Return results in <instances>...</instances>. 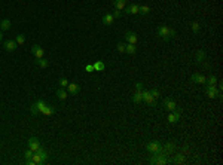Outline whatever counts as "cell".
Listing matches in <instances>:
<instances>
[{"label": "cell", "instance_id": "obj_1", "mask_svg": "<svg viewBox=\"0 0 223 165\" xmlns=\"http://www.w3.org/2000/svg\"><path fill=\"white\" fill-rule=\"evenodd\" d=\"M152 165H167L170 164V159L167 158V155H162V153H153V156L150 158L149 161Z\"/></svg>", "mask_w": 223, "mask_h": 165}, {"label": "cell", "instance_id": "obj_2", "mask_svg": "<svg viewBox=\"0 0 223 165\" xmlns=\"http://www.w3.org/2000/svg\"><path fill=\"white\" fill-rule=\"evenodd\" d=\"M205 92H207V97H208V98L220 97V91L216 88V85H208V86L205 88Z\"/></svg>", "mask_w": 223, "mask_h": 165}, {"label": "cell", "instance_id": "obj_3", "mask_svg": "<svg viewBox=\"0 0 223 165\" xmlns=\"http://www.w3.org/2000/svg\"><path fill=\"white\" fill-rule=\"evenodd\" d=\"M174 150H176V144L171 141V143H167L165 146H161V149H159L158 153H162V155H171Z\"/></svg>", "mask_w": 223, "mask_h": 165}, {"label": "cell", "instance_id": "obj_4", "mask_svg": "<svg viewBox=\"0 0 223 165\" xmlns=\"http://www.w3.org/2000/svg\"><path fill=\"white\" fill-rule=\"evenodd\" d=\"M161 141H149L147 146H146V150L150 152V153H158L159 149H161Z\"/></svg>", "mask_w": 223, "mask_h": 165}, {"label": "cell", "instance_id": "obj_5", "mask_svg": "<svg viewBox=\"0 0 223 165\" xmlns=\"http://www.w3.org/2000/svg\"><path fill=\"white\" fill-rule=\"evenodd\" d=\"M156 34H158L162 40H165V42L170 40V33H168V27H167V25H161V27L158 28Z\"/></svg>", "mask_w": 223, "mask_h": 165}, {"label": "cell", "instance_id": "obj_6", "mask_svg": "<svg viewBox=\"0 0 223 165\" xmlns=\"http://www.w3.org/2000/svg\"><path fill=\"white\" fill-rule=\"evenodd\" d=\"M180 116H181V112L178 110V109H176V110H173L170 115H168V118H167V121L170 122V124H176L178 119H180Z\"/></svg>", "mask_w": 223, "mask_h": 165}, {"label": "cell", "instance_id": "obj_7", "mask_svg": "<svg viewBox=\"0 0 223 165\" xmlns=\"http://www.w3.org/2000/svg\"><path fill=\"white\" fill-rule=\"evenodd\" d=\"M155 97L150 94V91H143V101L146 103V104H149V106H153L155 104Z\"/></svg>", "mask_w": 223, "mask_h": 165}, {"label": "cell", "instance_id": "obj_8", "mask_svg": "<svg viewBox=\"0 0 223 165\" xmlns=\"http://www.w3.org/2000/svg\"><path fill=\"white\" fill-rule=\"evenodd\" d=\"M164 109L173 112V110L177 109V103H176L174 100H171V98H165V100H164Z\"/></svg>", "mask_w": 223, "mask_h": 165}, {"label": "cell", "instance_id": "obj_9", "mask_svg": "<svg viewBox=\"0 0 223 165\" xmlns=\"http://www.w3.org/2000/svg\"><path fill=\"white\" fill-rule=\"evenodd\" d=\"M31 54L36 57V58H42L45 55V51L42 46H39V45H33L31 46Z\"/></svg>", "mask_w": 223, "mask_h": 165}, {"label": "cell", "instance_id": "obj_10", "mask_svg": "<svg viewBox=\"0 0 223 165\" xmlns=\"http://www.w3.org/2000/svg\"><path fill=\"white\" fill-rule=\"evenodd\" d=\"M3 46H4V49L7 51V52H13L15 49H16V46H18V43L15 40H12V39H9V40H4L3 43Z\"/></svg>", "mask_w": 223, "mask_h": 165}, {"label": "cell", "instance_id": "obj_11", "mask_svg": "<svg viewBox=\"0 0 223 165\" xmlns=\"http://www.w3.org/2000/svg\"><path fill=\"white\" fill-rule=\"evenodd\" d=\"M79 91H81V86H79L78 83L69 82V85H67V92H69V94H72V95H76Z\"/></svg>", "mask_w": 223, "mask_h": 165}, {"label": "cell", "instance_id": "obj_12", "mask_svg": "<svg viewBox=\"0 0 223 165\" xmlns=\"http://www.w3.org/2000/svg\"><path fill=\"white\" fill-rule=\"evenodd\" d=\"M39 147H40L39 140H37L36 137H30V138H28V149H31L33 152H36Z\"/></svg>", "mask_w": 223, "mask_h": 165}, {"label": "cell", "instance_id": "obj_13", "mask_svg": "<svg viewBox=\"0 0 223 165\" xmlns=\"http://www.w3.org/2000/svg\"><path fill=\"white\" fill-rule=\"evenodd\" d=\"M130 1H131V0H113V6H115V9L124 10V9H125V6H127Z\"/></svg>", "mask_w": 223, "mask_h": 165}, {"label": "cell", "instance_id": "obj_14", "mask_svg": "<svg viewBox=\"0 0 223 165\" xmlns=\"http://www.w3.org/2000/svg\"><path fill=\"white\" fill-rule=\"evenodd\" d=\"M125 12H127L128 15H135V13H138V4L130 3L128 6H125Z\"/></svg>", "mask_w": 223, "mask_h": 165}, {"label": "cell", "instance_id": "obj_15", "mask_svg": "<svg viewBox=\"0 0 223 165\" xmlns=\"http://www.w3.org/2000/svg\"><path fill=\"white\" fill-rule=\"evenodd\" d=\"M190 79H192V82H193V83H207V78H205V76H202V75H199V73L192 75V76H190Z\"/></svg>", "mask_w": 223, "mask_h": 165}, {"label": "cell", "instance_id": "obj_16", "mask_svg": "<svg viewBox=\"0 0 223 165\" xmlns=\"http://www.w3.org/2000/svg\"><path fill=\"white\" fill-rule=\"evenodd\" d=\"M125 40L128 42V43H137V40H138V37H137V34L134 33V31H127L125 33Z\"/></svg>", "mask_w": 223, "mask_h": 165}, {"label": "cell", "instance_id": "obj_17", "mask_svg": "<svg viewBox=\"0 0 223 165\" xmlns=\"http://www.w3.org/2000/svg\"><path fill=\"white\" fill-rule=\"evenodd\" d=\"M131 101L135 103V104L141 103V101H143V91H135L133 95H131Z\"/></svg>", "mask_w": 223, "mask_h": 165}, {"label": "cell", "instance_id": "obj_18", "mask_svg": "<svg viewBox=\"0 0 223 165\" xmlns=\"http://www.w3.org/2000/svg\"><path fill=\"white\" fill-rule=\"evenodd\" d=\"M184 161H186L184 153H177V155L173 156V159H171L170 162H173V164H184Z\"/></svg>", "mask_w": 223, "mask_h": 165}, {"label": "cell", "instance_id": "obj_19", "mask_svg": "<svg viewBox=\"0 0 223 165\" xmlns=\"http://www.w3.org/2000/svg\"><path fill=\"white\" fill-rule=\"evenodd\" d=\"M101 21H103V24H104V25H112V24L115 22V18H113V15H112V13H106V15L103 16V19H101Z\"/></svg>", "mask_w": 223, "mask_h": 165}, {"label": "cell", "instance_id": "obj_20", "mask_svg": "<svg viewBox=\"0 0 223 165\" xmlns=\"http://www.w3.org/2000/svg\"><path fill=\"white\" fill-rule=\"evenodd\" d=\"M204 60H205V51H204V49L196 51V54H195V61L199 64V63H202Z\"/></svg>", "mask_w": 223, "mask_h": 165}, {"label": "cell", "instance_id": "obj_21", "mask_svg": "<svg viewBox=\"0 0 223 165\" xmlns=\"http://www.w3.org/2000/svg\"><path fill=\"white\" fill-rule=\"evenodd\" d=\"M31 161H33V165H43L45 162L42 161V158H40V155L39 153H33V156H31Z\"/></svg>", "mask_w": 223, "mask_h": 165}, {"label": "cell", "instance_id": "obj_22", "mask_svg": "<svg viewBox=\"0 0 223 165\" xmlns=\"http://www.w3.org/2000/svg\"><path fill=\"white\" fill-rule=\"evenodd\" d=\"M57 97H58L60 100H66V98L69 97V92H67L64 88H60V89L57 91Z\"/></svg>", "mask_w": 223, "mask_h": 165}, {"label": "cell", "instance_id": "obj_23", "mask_svg": "<svg viewBox=\"0 0 223 165\" xmlns=\"http://www.w3.org/2000/svg\"><path fill=\"white\" fill-rule=\"evenodd\" d=\"M135 51H137V48H135V45H134V43H128V45H125V52H127V54L134 55V54H135Z\"/></svg>", "mask_w": 223, "mask_h": 165}, {"label": "cell", "instance_id": "obj_24", "mask_svg": "<svg viewBox=\"0 0 223 165\" xmlns=\"http://www.w3.org/2000/svg\"><path fill=\"white\" fill-rule=\"evenodd\" d=\"M36 153H39V155H40V158H42V161H43L45 164H46V161H48V152L45 150L43 147H39V149L36 150Z\"/></svg>", "mask_w": 223, "mask_h": 165}, {"label": "cell", "instance_id": "obj_25", "mask_svg": "<svg viewBox=\"0 0 223 165\" xmlns=\"http://www.w3.org/2000/svg\"><path fill=\"white\" fill-rule=\"evenodd\" d=\"M149 12H150V7H149L147 4H140V6H138V13H141V15H149Z\"/></svg>", "mask_w": 223, "mask_h": 165}, {"label": "cell", "instance_id": "obj_26", "mask_svg": "<svg viewBox=\"0 0 223 165\" xmlns=\"http://www.w3.org/2000/svg\"><path fill=\"white\" fill-rule=\"evenodd\" d=\"M9 28H10V21H9V19L0 21V30H1V31H6V30H9Z\"/></svg>", "mask_w": 223, "mask_h": 165}, {"label": "cell", "instance_id": "obj_27", "mask_svg": "<svg viewBox=\"0 0 223 165\" xmlns=\"http://www.w3.org/2000/svg\"><path fill=\"white\" fill-rule=\"evenodd\" d=\"M36 64H37L39 67H42V69H46V67L49 66L48 60H45L43 57H42V58H36Z\"/></svg>", "mask_w": 223, "mask_h": 165}, {"label": "cell", "instance_id": "obj_28", "mask_svg": "<svg viewBox=\"0 0 223 165\" xmlns=\"http://www.w3.org/2000/svg\"><path fill=\"white\" fill-rule=\"evenodd\" d=\"M43 115H46V116H51V115H54L55 113V107L54 106H48L46 104V107L43 109V112H42Z\"/></svg>", "mask_w": 223, "mask_h": 165}, {"label": "cell", "instance_id": "obj_29", "mask_svg": "<svg viewBox=\"0 0 223 165\" xmlns=\"http://www.w3.org/2000/svg\"><path fill=\"white\" fill-rule=\"evenodd\" d=\"M92 66H94V70H95V72H103V70L106 69V64H104L103 61H97V63L92 64Z\"/></svg>", "mask_w": 223, "mask_h": 165}, {"label": "cell", "instance_id": "obj_30", "mask_svg": "<svg viewBox=\"0 0 223 165\" xmlns=\"http://www.w3.org/2000/svg\"><path fill=\"white\" fill-rule=\"evenodd\" d=\"M34 104H36V107H37V110H39L40 113L43 112V109L46 107V103H45L43 100H37V101H36Z\"/></svg>", "mask_w": 223, "mask_h": 165}, {"label": "cell", "instance_id": "obj_31", "mask_svg": "<svg viewBox=\"0 0 223 165\" xmlns=\"http://www.w3.org/2000/svg\"><path fill=\"white\" fill-rule=\"evenodd\" d=\"M207 83H208V85H216V83H217V78H216L214 75H210V76L207 78Z\"/></svg>", "mask_w": 223, "mask_h": 165}, {"label": "cell", "instance_id": "obj_32", "mask_svg": "<svg viewBox=\"0 0 223 165\" xmlns=\"http://www.w3.org/2000/svg\"><path fill=\"white\" fill-rule=\"evenodd\" d=\"M15 42H16L18 45H24V42H25V36H24V34H18V36L15 37Z\"/></svg>", "mask_w": 223, "mask_h": 165}, {"label": "cell", "instance_id": "obj_33", "mask_svg": "<svg viewBox=\"0 0 223 165\" xmlns=\"http://www.w3.org/2000/svg\"><path fill=\"white\" fill-rule=\"evenodd\" d=\"M190 28H192V31H193V33H198V31H199V22L193 21V22L190 24Z\"/></svg>", "mask_w": 223, "mask_h": 165}, {"label": "cell", "instance_id": "obj_34", "mask_svg": "<svg viewBox=\"0 0 223 165\" xmlns=\"http://www.w3.org/2000/svg\"><path fill=\"white\" fill-rule=\"evenodd\" d=\"M150 94H152L155 98H159V97H161V94H159V89H158V88H153V89H150Z\"/></svg>", "mask_w": 223, "mask_h": 165}, {"label": "cell", "instance_id": "obj_35", "mask_svg": "<svg viewBox=\"0 0 223 165\" xmlns=\"http://www.w3.org/2000/svg\"><path fill=\"white\" fill-rule=\"evenodd\" d=\"M67 85H69V81H67L66 78H61V79H60V86H61V88H67Z\"/></svg>", "mask_w": 223, "mask_h": 165}, {"label": "cell", "instance_id": "obj_36", "mask_svg": "<svg viewBox=\"0 0 223 165\" xmlns=\"http://www.w3.org/2000/svg\"><path fill=\"white\" fill-rule=\"evenodd\" d=\"M116 49H118V52H125V45L119 42V43L116 45Z\"/></svg>", "mask_w": 223, "mask_h": 165}, {"label": "cell", "instance_id": "obj_37", "mask_svg": "<svg viewBox=\"0 0 223 165\" xmlns=\"http://www.w3.org/2000/svg\"><path fill=\"white\" fill-rule=\"evenodd\" d=\"M122 16V10H119V9H115V13H113V18L116 19V18H121Z\"/></svg>", "mask_w": 223, "mask_h": 165}, {"label": "cell", "instance_id": "obj_38", "mask_svg": "<svg viewBox=\"0 0 223 165\" xmlns=\"http://www.w3.org/2000/svg\"><path fill=\"white\" fill-rule=\"evenodd\" d=\"M168 33H170V39H171V37H176V34H177L173 27H168Z\"/></svg>", "mask_w": 223, "mask_h": 165}, {"label": "cell", "instance_id": "obj_39", "mask_svg": "<svg viewBox=\"0 0 223 165\" xmlns=\"http://www.w3.org/2000/svg\"><path fill=\"white\" fill-rule=\"evenodd\" d=\"M30 112H31V115H37V113H39V110H37V107H36V104H34V103L31 104V109H30Z\"/></svg>", "mask_w": 223, "mask_h": 165}, {"label": "cell", "instance_id": "obj_40", "mask_svg": "<svg viewBox=\"0 0 223 165\" xmlns=\"http://www.w3.org/2000/svg\"><path fill=\"white\" fill-rule=\"evenodd\" d=\"M135 91H143V83L135 82Z\"/></svg>", "mask_w": 223, "mask_h": 165}, {"label": "cell", "instance_id": "obj_41", "mask_svg": "<svg viewBox=\"0 0 223 165\" xmlns=\"http://www.w3.org/2000/svg\"><path fill=\"white\" fill-rule=\"evenodd\" d=\"M85 70H87L88 73H92V72H94V66H92V64H88V66H85Z\"/></svg>", "mask_w": 223, "mask_h": 165}, {"label": "cell", "instance_id": "obj_42", "mask_svg": "<svg viewBox=\"0 0 223 165\" xmlns=\"http://www.w3.org/2000/svg\"><path fill=\"white\" fill-rule=\"evenodd\" d=\"M187 150H189V146H187V144H186V146H183V153H186Z\"/></svg>", "mask_w": 223, "mask_h": 165}, {"label": "cell", "instance_id": "obj_43", "mask_svg": "<svg viewBox=\"0 0 223 165\" xmlns=\"http://www.w3.org/2000/svg\"><path fill=\"white\" fill-rule=\"evenodd\" d=\"M1 39H3V33H1V30H0V42H1Z\"/></svg>", "mask_w": 223, "mask_h": 165}]
</instances>
